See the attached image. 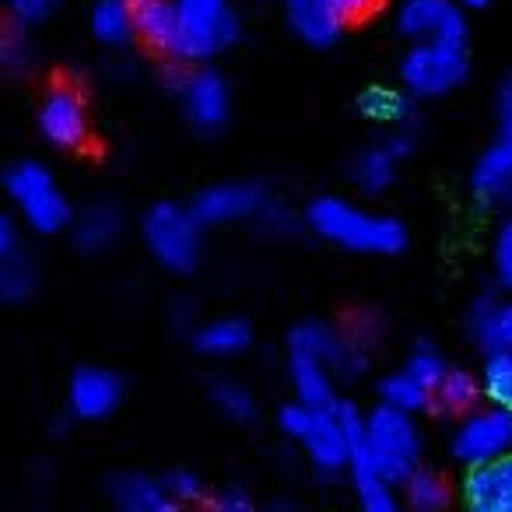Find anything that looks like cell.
I'll return each instance as SVG.
<instances>
[{
  "label": "cell",
  "mask_w": 512,
  "mask_h": 512,
  "mask_svg": "<svg viewBox=\"0 0 512 512\" xmlns=\"http://www.w3.org/2000/svg\"><path fill=\"white\" fill-rule=\"evenodd\" d=\"M88 32L109 53L134 46V0H92L88 4Z\"/></svg>",
  "instance_id": "cell-24"
},
{
  "label": "cell",
  "mask_w": 512,
  "mask_h": 512,
  "mask_svg": "<svg viewBox=\"0 0 512 512\" xmlns=\"http://www.w3.org/2000/svg\"><path fill=\"white\" fill-rule=\"evenodd\" d=\"M470 81V53L460 43H407L397 60V85L414 102H442Z\"/></svg>",
  "instance_id": "cell-7"
},
{
  "label": "cell",
  "mask_w": 512,
  "mask_h": 512,
  "mask_svg": "<svg viewBox=\"0 0 512 512\" xmlns=\"http://www.w3.org/2000/svg\"><path fill=\"white\" fill-rule=\"evenodd\" d=\"M137 239L151 256V264L172 278H190L204 264L207 228L200 225L190 204L155 200L151 207H144V214L137 218Z\"/></svg>",
  "instance_id": "cell-3"
},
{
  "label": "cell",
  "mask_w": 512,
  "mask_h": 512,
  "mask_svg": "<svg viewBox=\"0 0 512 512\" xmlns=\"http://www.w3.org/2000/svg\"><path fill=\"white\" fill-rule=\"evenodd\" d=\"M397 491H400V505H407L411 512H442L453 502V481L425 460L397 484Z\"/></svg>",
  "instance_id": "cell-26"
},
{
  "label": "cell",
  "mask_w": 512,
  "mask_h": 512,
  "mask_svg": "<svg viewBox=\"0 0 512 512\" xmlns=\"http://www.w3.org/2000/svg\"><path fill=\"white\" fill-rule=\"evenodd\" d=\"M39 64V46L32 39V29L15 18L0 22V74L4 78H25Z\"/></svg>",
  "instance_id": "cell-29"
},
{
  "label": "cell",
  "mask_w": 512,
  "mask_h": 512,
  "mask_svg": "<svg viewBox=\"0 0 512 512\" xmlns=\"http://www.w3.org/2000/svg\"><path fill=\"white\" fill-rule=\"evenodd\" d=\"M491 116H495V134L512 141V71H505L502 78L495 81V92H491Z\"/></svg>",
  "instance_id": "cell-39"
},
{
  "label": "cell",
  "mask_w": 512,
  "mask_h": 512,
  "mask_svg": "<svg viewBox=\"0 0 512 512\" xmlns=\"http://www.w3.org/2000/svg\"><path fill=\"white\" fill-rule=\"evenodd\" d=\"M477 400H481L477 372L449 362L446 372L439 376V383L432 386V414H439V418H456V414L470 411Z\"/></svg>",
  "instance_id": "cell-27"
},
{
  "label": "cell",
  "mask_w": 512,
  "mask_h": 512,
  "mask_svg": "<svg viewBox=\"0 0 512 512\" xmlns=\"http://www.w3.org/2000/svg\"><path fill=\"white\" fill-rule=\"evenodd\" d=\"M281 15L288 32L309 50H330L348 32L337 0H281Z\"/></svg>",
  "instance_id": "cell-18"
},
{
  "label": "cell",
  "mask_w": 512,
  "mask_h": 512,
  "mask_svg": "<svg viewBox=\"0 0 512 512\" xmlns=\"http://www.w3.org/2000/svg\"><path fill=\"white\" fill-rule=\"evenodd\" d=\"M488 271H491V285L502 295H512V207H505L495 232H491Z\"/></svg>",
  "instance_id": "cell-34"
},
{
  "label": "cell",
  "mask_w": 512,
  "mask_h": 512,
  "mask_svg": "<svg viewBox=\"0 0 512 512\" xmlns=\"http://www.w3.org/2000/svg\"><path fill=\"white\" fill-rule=\"evenodd\" d=\"M4 193H8L15 218L43 239L67 232V225H71L74 204L46 162H36V158L15 162L4 172Z\"/></svg>",
  "instance_id": "cell-5"
},
{
  "label": "cell",
  "mask_w": 512,
  "mask_h": 512,
  "mask_svg": "<svg viewBox=\"0 0 512 512\" xmlns=\"http://www.w3.org/2000/svg\"><path fill=\"white\" fill-rule=\"evenodd\" d=\"M505 453H512V411L491 400H477L470 411L449 418L446 460L453 467L470 470Z\"/></svg>",
  "instance_id": "cell-9"
},
{
  "label": "cell",
  "mask_w": 512,
  "mask_h": 512,
  "mask_svg": "<svg viewBox=\"0 0 512 512\" xmlns=\"http://www.w3.org/2000/svg\"><path fill=\"white\" fill-rule=\"evenodd\" d=\"M463 330H467V341L474 344L481 355L491 348L512 351V295H502L498 288L495 292H481L467 306Z\"/></svg>",
  "instance_id": "cell-20"
},
{
  "label": "cell",
  "mask_w": 512,
  "mask_h": 512,
  "mask_svg": "<svg viewBox=\"0 0 512 512\" xmlns=\"http://www.w3.org/2000/svg\"><path fill=\"white\" fill-rule=\"evenodd\" d=\"M285 376L292 386V397H299L309 407H334L344 400V383L334 376V369L306 351L285 348Z\"/></svg>",
  "instance_id": "cell-21"
},
{
  "label": "cell",
  "mask_w": 512,
  "mask_h": 512,
  "mask_svg": "<svg viewBox=\"0 0 512 512\" xmlns=\"http://www.w3.org/2000/svg\"><path fill=\"white\" fill-rule=\"evenodd\" d=\"M467 190L488 211H505L512 200V141L498 137L470 162Z\"/></svg>",
  "instance_id": "cell-17"
},
{
  "label": "cell",
  "mask_w": 512,
  "mask_h": 512,
  "mask_svg": "<svg viewBox=\"0 0 512 512\" xmlns=\"http://www.w3.org/2000/svg\"><path fill=\"white\" fill-rule=\"evenodd\" d=\"M376 404H386V407H393V411H407L421 418V414L432 411V390L400 365V369L386 372V376L379 379Z\"/></svg>",
  "instance_id": "cell-30"
},
{
  "label": "cell",
  "mask_w": 512,
  "mask_h": 512,
  "mask_svg": "<svg viewBox=\"0 0 512 512\" xmlns=\"http://www.w3.org/2000/svg\"><path fill=\"white\" fill-rule=\"evenodd\" d=\"M414 106H418V102L400 85H369V88H362L355 99L358 116H362L365 123H372L376 130L414 127Z\"/></svg>",
  "instance_id": "cell-23"
},
{
  "label": "cell",
  "mask_w": 512,
  "mask_h": 512,
  "mask_svg": "<svg viewBox=\"0 0 512 512\" xmlns=\"http://www.w3.org/2000/svg\"><path fill=\"white\" fill-rule=\"evenodd\" d=\"M106 498L120 512H172L169 491H165L162 474L148 470H116L106 481Z\"/></svg>",
  "instance_id": "cell-22"
},
{
  "label": "cell",
  "mask_w": 512,
  "mask_h": 512,
  "mask_svg": "<svg viewBox=\"0 0 512 512\" xmlns=\"http://www.w3.org/2000/svg\"><path fill=\"white\" fill-rule=\"evenodd\" d=\"M414 155V127L379 130L376 141H369L348 165V179L362 197L379 200L397 186L400 165Z\"/></svg>",
  "instance_id": "cell-13"
},
{
  "label": "cell",
  "mask_w": 512,
  "mask_h": 512,
  "mask_svg": "<svg viewBox=\"0 0 512 512\" xmlns=\"http://www.w3.org/2000/svg\"><path fill=\"white\" fill-rule=\"evenodd\" d=\"M36 130L60 155L85 151L92 141V109H88L85 92L71 81H57L46 88L36 106Z\"/></svg>",
  "instance_id": "cell-10"
},
{
  "label": "cell",
  "mask_w": 512,
  "mask_h": 512,
  "mask_svg": "<svg viewBox=\"0 0 512 512\" xmlns=\"http://www.w3.org/2000/svg\"><path fill=\"white\" fill-rule=\"evenodd\" d=\"M302 228L351 256H397L407 249L404 218L344 193H320L302 207Z\"/></svg>",
  "instance_id": "cell-1"
},
{
  "label": "cell",
  "mask_w": 512,
  "mask_h": 512,
  "mask_svg": "<svg viewBox=\"0 0 512 512\" xmlns=\"http://www.w3.org/2000/svg\"><path fill=\"white\" fill-rule=\"evenodd\" d=\"M64 4H67V0H0L4 18H15V22L29 25V29L50 22V18L57 15Z\"/></svg>",
  "instance_id": "cell-37"
},
{
  "label": "cell",
  "mask_w": 512,
  "mask_h": 512,
  "mask_svg": "<svg viewBox=\"0 0 512 512\" xmlns=\"http://www.w3.org/2000/svg\"><path fill=\"white\" fill-rule=\"evenodd\" d=\"M477 383H481V400L512 411V351L509 348H491L481 355V369H477Z\"/></svg>",
  "instance_id": "cell-33"
},
{
  "label": "cell",
  "mask_w": 512,
  "mask_h": 512,
  "mask_svg": "<svg viewBox=\"0 0 512 512\" xmlns=\"http://www.w3.org/2000/svg\"><path fill=\"white\" fill-rule=\"evenodd\" d=\"M172 95L183 123L200 137H218L235 113V92L225 71L214 64H179L172 74Z\"/></svg>",
  "instance_id": "cell-8"
},
{
  "label": "cell",
  "mask_w": 512,
  "mask_h": 512,
  "mask_svg": "<svg viewBox=\"0 0 512 512\" xmlns=\"http://www.w3.org/2000/svg\"><path fill=\"white\" fill-rule=\"evenodd\" d=\"M15 246H18V228H15V221H11L8 214L0 211V256L11 253Z\"/></svg>",
  "instance_id": "cell-41"
},
{
  "label": "cell",
  "mask_w": 512,
  "mask_h": 512,
  "mask_svg": "<svg viewBox=\"0 0 512 512\" xmlns=\"http://www.w3.org/2000/svg\"><path fill=\"white\" fill-rule=\"evenodd\" d=\"M162 481H165V491H169V498H172V505H176V509H186V505H204L207 491H211L204 477H200L197 470H190V467L165 470Z\"/></svg>",
  "instance_id": "cell-35"
},
{
  "label": "cell",
  "mask_w": 512,
  "mask_h": 512,
  "mask_svg": "<svg viewBox=\"0 0 512 512\" xmlns=\"http://www.w3.org/2000/svg\"><path fill=\"white\" fill-rule=\"evenodd\" d=\"M463 11H484V8H491V0H456Z\"/></svg>",
  "instance_id": "cell-42"
},
{
  "label": "cell",
  "mask_w": 512,
  "mask_h": 512,
  "mask_svg": "<svg viewBox=\"0 0 512 512\" xmlns=\"http://www.w3.org/2000/svg\"><path fill=\"white\" fill-rule=\"evenodd\" d=\"M137 43L158 57H169L172 46V0H134Z\"/></svg>",
  "instance_id": "cell-32"
},
{
  "label": "cell",
  "mask_w": 512,
  "mask_h": 512,
  "mask_svg": "<svg viewBox=\"0 0 512 512\" xmlns=\"http://www.w3.org/2000/svg\"><path fill=\"white\" fill-rule=\"evenodd\" d=\"M348 488L355 495V502L362 505L365 512H393L400 509V491L390 477L379 474L372 463H365L362 456H355L348 467Z\"/></svg>",
  "instance_id": "cell-28"
},
{
  "label": "cell",
  "mask_w": 512,
  "mask_h": 512,
  "mask_svg": "<svg viewBox=\"0 0 512 512\" xmlns=\"http://www.w3.org/2000/svg\"><path fill=\"white\" fill-rule=\"evenodd\" d=\"M509 207H512V200H509Z\"/></svg>",
  "instance_id": "cell-44"
},
{
  "label": "cell",
  "mask_w": 512,
  "mask_h": 512,
  "mask_svg": "<svg viewBox=\"0 0 512 512\" xmlns=\"http://www.w3.org/2000/svg\"><path fill=\"white\" fill-rule=\"evenodd\" d=\"M456 495L470 512H512V453L463 470Z\"/></svg>",
  "instance_id": "cell-19"
},
{
  "label": "cell",
  "mask_w": 512,
  "mask_h": 512,
  "mask_svg": "<svg viewBox=\"0 0 512 512\" xmlns=\"http://www.w3.org/2000/svg\"><path fill=\"white\" fill-rule=\"evenodd\" d=\"M242 39L239 0H172L169 64H214Z\"/></svg>",
  "instance_id": "cell-2"
},
{
  "label": "cell",
  "mask_w": 512,
  "mask_h": 512,
  "mask_svg": "<svg viewBox=\"0 0 512 512\" xmlns=\"http://www.w3.org/2000/svg\"><path fill=\"white\" fill-rule=\"evenodd\" d=\"M218 512H249L256 509V495L246 488V484H218L214 491H207V502Z\"/></svg>",
  "instance_id": "cell-38"
},
{
  "label": "cell",
  "mask_w": 512,
  "mask_h": 512,
  "mask_svg": "<svg viewBox=\"0 0 512 512\" xmlns=\"http://www.w3.org/2000/svg\"><path fill=\"white\" fill-rule=\"evenodd\" d=\"M337 8H341L344 22L358 25V22H369L372 15L386 8V0H337Z\"/></svg>",
  "instance_id": "cell-40"
},
{
  "label": "cell",
  "mask_w": 512,
  "mask_h": 512,
  "mask_svg": "<svg viewBox=\"0 0 512 512\" xmlns=\"http://www.w3.org/2000/svg\"><path fill=\"white\" fill-rule=\"evenodd\" d=\"M253 4H267V0H253Z\"/></svg>",
  "instance_id": "cell-43"
},
{
  "label": "cell",
  "mask_w": 512,
  "mask_h": 512,
  "mask_svg": "<svg viewBox=\"0 0 512 512\" xmlns=\"http://www.w3.org/2000/svg\"><path fill=\"white\" fill-rule=\"evenodd\" d=\"M127 228H130V218H127V211H123V204H116V200H109V197H95V200H88L81 211L71 214L67 232H71V242L78 253L106 256L127 239Z\"/></svg>",
  "instance_id": "cell-15"
},
{
  "label": "cell",
  "mask_w": 512,
  "mask_h": 512,
  "mask_svg": "<svg viewBox=\"0 0 512 512\" xmlns=\"http://www.w3.org/2000/svg\"><path fill=\"white\" fill-rule=\"evenodd\" d=\"M190 348L197 351L207 362H239L253 351V323L246 316L235 313H221V316H207V320H197L193 330L186 334Z\"/></svg>",
  "instance_id": "cell-16"
},
{
  "label": "cell",
  "mask_w": 512,
  "mask_h": 512,
  "mask_svg": "<svg viewBox=\"0 0 512 512\" xmlns=\"http://www.w3.org/2000/svg\"><path fill=\"white\" fill-rule=\"evenodd\" d=\"M274 204L271 190L256 179H221L193 193L190 207L204 228H232V225H256L264 211Z\"/></svg>",
  "instance_id": "cell-11"
},
{
  "label": "cell",
  "mask_w": 512,
  "mask_h": 512,
  "mask_svg": "<svg viewBox=\"0 0 512 512\" xmlns=\"http://www.w3.org/2000/svg\"><path fill=\"white\" fill-rule=\"evenodd\" d=\"M123 400H127V383L109 365H78L67 379L64 404L74 421L85 425L109 421L123 407Z\"/></svg>",
  "instance_id": "cell-14"
},
{
  "label": "cell",
  "mask_w": 512,
  "mask_h": 512,
  "mask_svg": "<svg viewBox=\"0 0 512 512\" xmlns=\"http://www.w3.org/2000/svg\"><path fill=\"white\" fill-rule=\"evenodd\" d=\"M358 428H362V407L348 397L334 407H313L306 428L295 435L292 446L302 449V460L323 481H337L348 474L358 449Z\"/></svg>",
  "instance_id": "cell-6"
},
{
  "label": "cell",
  "mask_w": 512,
  "mask_h": 512,
  "mask_svg": "<svg viewBox=\"0 0 512 512\" xmlns=\"http://www.w3.org/2000/svg\"><path fill=\"white\" fill-rule=\"evenodd\" d=\"M400 43H460L467 46L470 11L456 0H397L390 11Z\"/></svg>",
  "instance_id": "cell-12"
},
{
  "label": "cell",
  "mask_w": 512,
  "mask_h": 512,
  "mask_svg": "<svg viewBox=\"0 0 512 512\" xmlns=\"http://www.w3.org/2000/svg\"><path fill=\"white\" fill-rule=\"evenodd\" d=\"M365 463L400 484L421 460H425V428L418 414L393 411L386 404H372L362 411V428H358V449Z\"/></svg>",
  "instance_id": "cell-4"
},
{
  "label": "cell",
  "mask_w": 512,
  "mask_h": 512,
  "mask_svg": "<svg viewBox=\"0 0 512 512\" xmlns=\"http://www.w3.org/2000/svg\"><path fill=\"white\" fill-rule=\"evenodd\" d=\"M207 404L228 425H253L260 414V400H256L253 386L246 379L232 376V372H218L207 383Z\"/></svg>",
  "instance_id": "cell-25"
},
{
  "label": "cell",
  "mask_w": 512,
  "mask_h": 512,
  "mask_svg": "<svg viewBox=\"0 0 512 512\" xmlns=\"http://www.w3.org/2000/svg\"><path fill=\"white\" fill-rule=\"evenodd\" d=\"M446 365H449V358L442 355L435 344H428V341H421V344H414L411 348V355L404 358V369L411 372V376H418L421 383L432 390L435 383H439V376L446 372Z\"/></svg>",
  "instance_id": "cell-36"
},
{
  "label": "cell",
  "mask_w": 512,
  "mask_h": 512,
  "mask_svg": "<svg viewBox=\"0 0 512 512\" xmlns=\"http://www.w3.org/2000/svg\"><path fill=\"white\" fill-rule=\"evenodd\" d=\"M39 292V267L25 249L0 256V306H22Z\"/></svg>",
  "instance_id": "cell-31"
}]
</instances>
